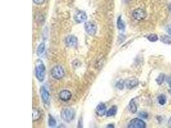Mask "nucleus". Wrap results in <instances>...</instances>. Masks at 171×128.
<instances>
[{"mask_svg": "<svg viewBox=\"0 0 171 128\" xmlns=\"http://www.w3.org/2000/svg\"><path fill=\"white\" fill-rule=\"evenodd\" d=\"M46 67L41 60H37L35 62V76L39 81H43L45 78Z\"/></svg>", "mask_w": 171, "mask_h": 128, "instance_id": "f257e3e1", "label": "nucleus"}, {"mask_svg": "<svg viewBox=\"0 0 171 128\" xmlns=\"http://www.w3.org/2000/svg\"><path fill=\"white\" fill-rule=\"evenodd\" d=\"M60 116L65 122H70L75 117V111L71 108H65L62 111Z\"/></svg>", "mask_w": 171, "mask_h": 128, "instance_id": "f03ea898", "label": "nucleus"}, {"mask_svg": "<svg viewBox=\"0 0 171 128\" xmlns=\"http://www.w3.org/2000/svg\"><path fill=\"white\" fill-rule=\"evenodd\" d=\"M64 75V70L60 65H56L51 70V76L55 80H60L63 78Z\"/></svg>", "mask_w": 171, "mask_h": 128, "instance_id": "7ed1b4c3", "label": "nucleus"}, {"mask_svg": "<svg viewBox=\"0 0 171 128\" xmlns=\"http://www.w3.org/2000/svg\"><path fill=\"white\" fill-rule=\"evenodd\" d=\"M85 29L86 32L91 36H94L97 32V25L93 21L86 22L85 24Z\"/></svg>", "mask_w": 171, "mask_h": 128, "instance_id": "20e7f679", "label": "nucleus"}, {"mask_svg": "<svg viewBox=\"0 0 171 128\" xmlns=\"http://www.w3.org/2000/svg\"><path fill=\"white\" fill-rule=\"evenodd\" d=\"M146 12L142 8L136 9L132 13V17L137 21H142L146 17Z\"/></svg>", "mask_w": 171, "mask_h": 128, "instance_id": "39448f33", "label": "nucleus"}, {"mask_svg": "<svg viewBox=\"0 0 171 128\" xmlns=\"http://www.w3.org/2000/svg\"><path fill=\"white\" fill-rule=\"evenodd\" d=\"M128 127L130 128H145L146 126L142 120L135 118L131 120Z\"/></svg>", "mask_w": 171, "mask_h": 128, "instance_id": "423d86ee", "label": "nucleus"}, {"mask_svg": "<svg viewBox=\"0 0 171 128\" xmlns=\"http://www.w3.org/2000/svg\"><path fill=\"white\" fill-rule=\"evenodd\" d=\"M74 19L77 23H81L85 22L87 19V16L85 12L78 10L74 14Z\"/></svg>", "mask_w": 171, "mask_h": 128, "instance_id": "0eeeda50", "label": "nucleus"}, {"mask_svg": "<svg viewBox=\"0 0 171 128\" xmlns=\"http://www.w3.org/2000/svg\"><path fill=\"white\" fill-rule=\"evenodd\" d=\"M65 44L71 48L76 47L78 44V39L74 35H69L65 39Z\"/></svg>", "mask_w": 171, "mask_h": 128, "instance_id": "6e6552de", "label": "nucleus"}, {"mask_svg": "<svg viewBox=\"0 0 171 128\" xmlns=\"http://www.w3.org/2000/svg\"><path fill=\"white\" fill-rule=\"evenodd\" d=\"M72 97V93L68 90H64L59 94V98L64 102L69 101Z\"/></svg>", "mask_w": 171, "mask_h": 128, "instance_id": "1a4fd4ad", "label": "nucleus"}, {"mask_svg": "<svg viewBox=\"0 0 171 128\" xmlns=\"http://www.w3.org/2000/svg\"><path fill=\"white\" fill-rule=\"evenodd\" d=\"M139 83L137 79H130L124 81V85L128 89H132L137 87Z\"/></svg>", "mask_w": 171, "mask_h": 128, "instance_id": "9d476101", "label": "nucleus"}, {"mask_svg": "<svg viewBox=\"0 0 171 128\" xmlns=\"http://www.w3.org/2000/svg\"><path fill=\"white\" fill-rule=\"evenodd\" d=\"M107 113V107L105 104L100 103L96 108V114L102 117L105 115Z\"/></svg>", "mask_w": 171, "mask_h": 128, "instance_id": "9b49d317", "label": "nucleus"}, {"mask_svg": "<svg viewBox=\"0 0 171 128\" xmlns=\"http://www.w3.org/2000/svg\"><path fill=\"white\" fill-rule=\"evenodd\" d=\"M41 90V97H42V101L44 103L47 104L49 102V94L45 87H42Z\"/></svg>", "mask_w": 171, "mask_h": 128, "instance_id": "f8f14e48", "label": "nucleus"}, {"mask_svg": "<svg viewBox=\"0 0 171 128\" xmlns=\"http://www.w3.org/2000/svg\"><path fill=\"white\" fill-rule=\"evenodd\" d=\"M46 51V46L44 42H42L39 44V46L37 48V55L41 56L42 55H43V54L44 53V52Z\"/></svg>", "mask_w": 171, "mask_h": 128, "instance_id": "ddd939ff", "label": "nucleus"}, {"mask_svg": "<svg viewBox=\"0 0 171 128\" xmlns=\"http://www.w3.org/2000/svg\"><path fill=\"white\" fill-rule=\"evenodd\" d=\"M41 117V111L36 108H33V121H37Z\"/></svg>", "mask_w": 171, "mask_h": 128, "instance_id": "4468645a", "label": "nucleus"}, {"mask_svg": "<svg viewBox=\"0 0 171 128\" xmlns=\"http://www.w3.org/2000/svg\"><path fill=\"white\" fill-rule=\"evenodd\" d=\"M117 27L120 30H124L125 29V24L124 21L122 20L121 16L119 17L117 20Z\"/></svg>", "mask_w": 171, "mask_h": 128, "instance_id": "2eb2a0df", "label": "nucleus"}, {"mask_svg": "<svg viewBox=\"0 0 171 128\" xmlns=\"http://www.w3.org/2000/svg\"><path fill=\"white\" fill-rule=\"evenodd\" d=\"M117 111V108L115 106L111 107L107 112V117H111L116 115Z\"/></svg>", "mask_w": 171, "mask_h": 128, "instance_id": "dca6fc26", "label": "nucleus"}, {"mask_svg": "<svg viewBox=\"0 0 171 128\" xmlns=\"http://www.w3.org/2000/svg\"><path fill=\"white\" fill-rule=\"evenodd\" d=\"M130 108L131 111L133 113V114H135V113L137 111V107L136 105V103L134 101V99H132L130 103Z\"/></svg>", "mask_w": 171, "mask_h": 128, "instance_id": "f3484780", "label": "nucleus"}, {"mask_svg": "<svg viewBox=\"0 0 171 128\" xmlns=\"http://www.w3.org/2000/svg\"><path fill=\"white\" fill-rule=\"evenodd\" d=\"M160 40L163 43L167 44H171V37L168 35H162L160 37Z\"/></svg>", "mask_w": 171, "mask_h": 128, "instance_id": "a211bd4d", "label": "nucleus"}, {"mask_svg": "<svg viewBox=\"0 0 171 128\" xmlns=\"http://www.w3.org/2000/svg\"><path fill=\"white\" fill-rule=\"evenodd\" d=\"M165 76L164 74H160L159 76L157 78V79H156V81H157V83L158 85H161L165 80Z\"/></svg>", "mask_w": 171, "mask_h": 128, "instance_id": "6ab92c4d", "label": "nucleus"}, {"mask_svg": "<svg viewBox=\"0 0 171 128\" xmlns=\"http://www.w3.org/2000/svg\"><path fill=\"white\" fill-rule=\"evenodd\" d=\"M158 103L160 105H164L166 103L167 99H166L165 95L161 94L158 97Z\"/></svg>", "mask_w": 171, "mask_h": 128, "instance_id": "aec40b11", "label": "nucleus"}, {"mask_svg": "<svg viewBox=\"0 0 171 128\" xmlns=\"http://www.w3.org/2000/svg\"><path fill=\"white\" fill-rule=\"evenodd\" d=\"M147 38L149 41H150V42H157L158 40V37L156 34H151V35H149L147 37Z\"/></svg>", "mask_w": 171, "mask_h": 128, "instance_id": "412c9836", "label": "nucleus"}, {"mask_svg": "<svg viewBox=\"0 0 171 128\" xmlns=\"http://www.w3.org/2000/svg\"><path fill=\"white\" fill-rule=\"evenodd\" d=\"M48 124L50 127H54L56 126V122L55 119L53 117H51L50 115L49 116V120H48Z\"/></svg>", "mask_w": 171, "mask_h": 128, "instance_id": "4be33fe9", "label": "nucleus"}, {"mask_svg": "<svg viewBox=\"0 0 171 128\" xmlns=\"http://www.w3.org/2000/svg\"><path fill=\"white\" fill-rule=\"evenodd\" d=\"M124 86H125L124 85V81H119L117 83V85H116V87L118 88H119L121 90H122L124 88Z\"/></svg>", "mask_w": 171, "mask_h": 128, "instance_id": "5701e85b", "label": "nucleus"}, {"mask_svg": "<svg viewBox=\"0 0 171 128\" xmlns=\"http://www.w3.org/2000/svg\"><path fill=\"white\" fill-rule=\"evenodd\" d=\"M138 115H139V117L140 118H144V119L147 118V117H148L147 114V113H145V112H141V113H140V114H138Z\"/></svg>", "mask_w": 171, "mask_h": 128, "instance_id": "b1692460", "label": "nucleus"}, {"mask_svg": "<svg viewBox=\"0 0 171 128\" xmlns=\"http://www.w3.org/2000/svg\"><path fill=\"white\" fill-rule=\"evenodd\" d=\"M45 1L46 0H33V2L36 5H41L45 2Z\"/></svg>", "mask_w": 171, "mask_h": 128, "instance_id": "393cba45", "label": "nucleus"}, {"mask_svg": "<svg viewBox=\"0 0 171 128\" xmlns=\"http://www.w3.org/2000/svg\"><path fill=\"white\" fill-rule=\"evenodd\" d=\"M166 30H167V32L171 35V25H168L167 27H166Z\"/></svg>", "mask_w": 171, "mask_h": 128, "instance_id": "a878e982", "label": "nucleus"}, {"mask_svg": "<svg viewBox=\"0 0 171 128\" xmlns=\"http://www.w3.org/2000/svg\"><path fill=\"white\" fill-rule=\"evenodd\" d=\"M168 125L170 127H171V117H170V118H169V121H168Z\"/></svg>", "mask_w": 171, "mask_h": 128, "instance_id": "bb28decb", "label": "nucleus"}, {"mask_svg": "<svg viewBox=\"0 0 171 128\" xmlns=\"http://www.w3.org/2000/svg\"><path fill=\"white\" fill-rule=\"evenodd\" d=\"M107 127H114L113 124H109L107 126Z\"/></svg>", "mask_w": 171, "mask_h": 128, "instance_id": "cd10ccee", "label": "nucleus"}, {"mask_svg": "<svg viewBox=\"0 0 171 128\" xmlns=\"http://www.w3.org/2000/svg\"><path fill=\"white\" fill-rule=\"evenodd\" d=\"M170 10H171V3H170Z\"/></svg>", "mask_w": 171, "mask_h": 128, "instance_id": "c85d7f7f", "label": "nucleus"}, {"mask_svg": "<svg viewBox=\"0 0 171 128\" xmlns=\"http://www.w3.org/2000/svg\"><path fill=\"white\" fill-rule=\"evenodd\" d=\"M170 88H171V82L170 83Z\"/></svg>", "mask_w": 171, "mask_h": 128, "instance_id": "c756f323", "label": "nucleus"}]
</instances>
